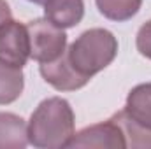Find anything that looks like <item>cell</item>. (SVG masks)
Here are the masks:
<instances>
[{"label": "cell", "mask_w": 151, "mask_h": 149, "mask_svg": "<svg viewBox=\"0 0 151 149\" xmlns=\"http://www.w3.org/2000/svg\"><path fill=\"white\" fill-rule=\"evenodd\" d=\"M74 125V111L65 98H46L30 116L28 142L39 149L67 148L76 133Z\"/></svg>", "instance_id": "6da1fadb"}, {"label": "cell", "mask_w": 151, "mask_h": 149, "mask_svg": "<svg viewBox=\"0 0 151 149\" xmlns=\"http://www.w3.org/2000/svg\"><path fill=\"white\" fill-rule=\"evenodd\" d=\"M65 54L76 72L90 81L113 63L118 54V40L106 28H90L65 49Z\"/></svg>", "instance_id": "7a4b0ae2"}, {"label": "cell", "mask_w": 151, "mask_h": 149, "mask_svg": "<svg viewBox=\"0 0 151 149\" xmlns=\"http://www.w3.org/2000/svg\"><path fill=\"white\" fill-rule=\"evenodd\" d=\"M30 35V58L39 63H47L60 58L67 49V34L51 21L34 19L27 25Z\"/></svg>", "instance_id": "3957f363"}, {"label": "cell", "mask_w": 151, "mask_h": 149, "mask_svg": "<svg viewBox=\"0 0 151 149\" xmlns=\"http://www.w3.org/2000/svg\"><path fill=\"white\" fill-rule=\"evenodd\" d=\"M0 58L23 67L30 58V35L27 25L9 19L0 27Z\"/></svg>", "instance_id": "277c9868"}, {"label": "cell", "mask_w": 151, "mask_h": 149, "mask_svg": "<svg viewBox=\"0 0 151 149\" xmlns=\"http://www.w3.org/2000/svg\"><path fill=\"white\" fill-rule=\"evenodd\" d=\"M67 148H111L123 149L127 148L125 137L121 128L109 117L106 123H99L93 126H88L74 133Z\"/></svg>", "instance_id": "5b68a950"}, {"label": "cell", "mask_w": 151, "mask_h": 149, "mask_svg": "<svg viewBox=\"0 0 151 149\" xmlns=\"http://www.w3.org/2000/svg\"><path fill=\"white\" fill-rule=\"evenodd\" d=\"M39 70H40V75L44 77V81L58 91H76L88 84V79H84L72 69L65 53L53 62L40 63Z\"/></svg>", "instance_id": "8992f818"}, {"label": "cell", "mask_w": 151, "mask_h": 149, "mask_svg": "<svg viewBox=\"0 0 151 149\" xmlns=\"http://www.w3.org/2000/svg\"><path fill=\"white\" fill-rule=\"evenodd\" d=\"M44 16L47 21L60 28H72L81 23L84 16V2L83 0H46L44 2Z\"/></svg>", "instance_id": "52a82bcc"}, {"label": "cell", "mask_w": 151, "mask_h": 149, "mask_svg": "<svg viewBox=\"0 0 151 149\" xmlns=\"http://www.w3.org/2000/svg\"><path fill=\"white\" fill-rule=\"evenodd\" d=\"M28 144L25 119L12 112H0V149H23Z\"/></svg>", "instance_id": "ba28073f"}, {"label": "cell", "mask_w": 151, "mask_h": 149, "mask_svg": "<svg viewBox=\"0 0 151 149\" xmlns=\"http://www.w3.org/2000/svg\"><path fill=\"white\" fill-rule=\"evenodd\" d=\"M23 67L12 65L0 58V105L16 102L25 88Z\"/></svg>", "instance_id": "9c48e42d"}, {"label": "cell", "mask_w": 151, "mask_h": 149, "mask_svg": "<svg viewBox=\"0 0 151 149\" xmlns=\"http://www.w3.org/2000/svg\"><path fill=\"white\" fill-rule=\"evenodd\" d=\"M123 111L135 123L151 130V82L139 84L128 93Z\"/></svg>", "instance_id": "30bf717a"}, {"label": "cell", "mask_w": 151, "mask_h": 149, "mask_svg": "<svg viewBox=\"0 0 151 149\" xmlns=\"http://www.w3.org/2000/svg\"><path fill=\"white\" fill-rule=\"evenodd\" d=\"M111 119L121 128L123 137H125V142H127V148L151 149V130L144 128L139 123H135L125 111L116 112Z\"/></svg>", "instance_id": "8fae6325"}, {"label": "cell", "mask_w": 151, "mask_h": 149, "mask_svg": "<svg viewBox=\"0 0 151 149\" xmlns=\"http://www.w3.org/2000/svg\"><path fill=\"white\" fill-rule=\"evenodd\" d=\"M95 2L100 14L111 21L132 19L142 5V0H95Z\"/></svg>", "instance_id": "7c38bea8"}, {"label": "cell", "mask_w": 151, "mask_h": 149, "mask_svg": "<svg viewBox=\"0 0 151 149\" xmlns=\"http://www.w3.org/2000/svg\"><path fill=\"white\" fill-rule=\"evenodd\" d=\"M135 46H137V51L142 56L151 60V19L139 28L137 39H135Z\"/></svg>", "instance_id": "4fadbf2b"}, {"label": "cell", "mask_w": 151, "mask_h": 149, "mask_svg": "<svg viewBox=\"0 0 151 149\" xmlns=\"http://www.w3.org/2000/svg\"><path fill=\"white\" fill-rule=\"evenodd\" d=\"M11 19V7L5 0H0V27Z\"/></svg>", "instance_id": "5bb4252c"}, {"label": "cell", "mask_w": 151, "mask_h": 149, "mask_svg": "<svg viewBox=\"0 0 151 149\" xmlns=\"http://www.w3.org/2000/svg\"><path fill=\"white\" fill-rule=\"evenodd\" d=\"M28 2H34V4H42V5H44V2H46V0H28Z\"/></svg>", "instance_id": "9a60e30c"}]
</instances>
